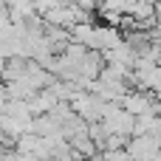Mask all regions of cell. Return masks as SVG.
Here are the masks:
<instances>
[{
    "mask_svg": "<svg viewBox=\"0 0 161 161\" xmlns=\"http://www.w3.org/2000/svg\"><path fill=\"white\" fill-rule=\"evenodd\" d=\"M127 110H133V113L139 110V113H142V110H147V102H144L142 96H133V99L127 102Z\"/></svg>",
    "mask_w": 161,
    "mask_h": 161,
    "instance_id": "1",
    "label": "cell"
}]
</instances>
